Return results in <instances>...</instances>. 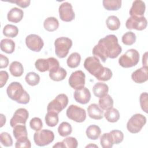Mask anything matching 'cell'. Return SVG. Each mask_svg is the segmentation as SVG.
Returning <instances> with one entry per match:
<instances>
[{
    "mask_svg": "<svg viewBox=\"0 0 148 148\" xmlns=\"http://www.w3.org/2000/svg\"><path fill=\"white\" fill-rule=\"evenodd\" d=\"M122 51V48L118 43V39L114 35H108L101 38L92 49V54L103 62L109 58L117 57Z\"/></svg>",
    "mask_w": 148,
    "mask_h": 148,
    "instance_id": "obj_1",
    "label": "cell"
},
{
    "mask_svg": "<svg viewBox=\"0 0 148 148\" xmlns=\"http://www.w3.org/2000/svg\"><path fill=\"white\" fill-rule=\"evenodd\" d=\"M84 68L97 80L108 81L112 77V71L106 67H103L99 58L95 56L88 57L84 62Z\"/></svg>",
    "mask_w": 148,
    "mask_h": 148,
    "instance_id": "obj_2",
    "label": "cell"
},
{
    "mask_svg": "<svg viewBox=\"0 0 148 148\" xmlns=\"http://www.w3.org/2000/svg\"><path fill=\"white\" fill-rule=\"evenodd\" d=\"M6 92L11 99L16 101L18 103L27 104L29 101V95L24 90L22 85L18 82H12L8 86Z\"/></svg>",
    "mask_w": 148,
    "mask_h": 148,
    "instance_id": "obj_3",
    "label": "cell"
},
{
    "mask_svg": "<svg viewBox=\"0 0 148 148\" xmlns=\"http://www.w3.org/2000/svg\"><path fill=\"white\" fill-rule=\"evenodd\" d=\"M139 61V53L134 49L128 50L119 59V64L123 68H127L135 66Z\"/></svg>",
    "mask_w": 148,
    "mask_h": 148,
    "instance_id": "obj_4",
    "label": "cell"
},
{
    "mask_svg": "<svg viewBox=\"0 0 148 148\" xmlns=\"http://www.w3.org/2000/svg\"><path fill=\"white\" fill-rule=\"evenodd\" d=\"M72 46V41L66 37H60L54 42L55 53L60 58H65L68 54L69 49Z\"/></svg>",
    "mask_w": 148,
    "mask_h": 148,
    "instance_id": "obj_5",
    "label": "cell"
},
{
    "mask_svg": "<svg viewBox=\"0 0 148 148\" xmlns=\"http://www.w3.org/2000/svg\"><path fill=\"white\" fill-rule=\"evenodd\" d=\"M58 61L54 57H49L47 59H38L35 63L36 69L40 72L46 71H53L60 67Z\"/></svg>",
    "mask_w": 148,
    "mask_h": 148,
    "instance_id": "obj_6",
    "label": "cell"
},
{
    "mask_svg": "<svg viewBox=\"0 0 148 148\" xmlns=\"http://www.w3.org/2000/svg\"><path fill=\"white\" fill-rule=\"evenodd\" d=\"M146 123V118L142 114H134L128 121L127 128L132 134H136L140 132L143 127Z\"/></svg>",
    "mask_w": 148,
    "mask_h": 148,
    "instance_id": "obj_7",
    "label": "cell"
},
{
    "mask_svg": "<svg viewBox=\"0 0 148 148\" xmlns=\"http://www.w3.org/2000/svg\"><path fill=\"white\" fill-rule=\"evenodd\" d=\"M54 139L53 131L49 130H40L36 131L34 135L35 143L39 146H45L51 143Z\"/></svg>",
    "mask_w": 148,
    "mask_h": 148,
    "instance_id": "obj_8",
    "label": "cell"
},
{
    "mask_svg": "<svg viewBox=\"0 0 148 148\" xmlns=\"http://www.w3.org/2000/svg\"><path fill=\"white\" fill-rule=\"evenodd\" d=\"M68 103V98L65 94H58L47 105V111L58 114L66 108Z\"/></svg>",
    "mask_w": 148,
    "mask_h": 148,
    "instance_id": "obj_9",
    "label": "cell"
},
{
    "mask_svg": "<svg viewBox=\"0 0 148 148\" xmlns=\"http://www.w3.org/2000/svg\"><path fill=\"white\" fill-rule=\"evenodd\" d=\"M66 114L69 119L77 123H82L86 119V110L75 105H71L68 108Z\"/></svg>",
    "mask_w": 148,
    "mask_h": 148,
    "instance_id": "obj_10",
    "label": "cell"
},
{
    "mask_svg": "<svg viewBox=\"0 0 148 148\" xmlns=\"http://www.w3.org/2000/svg\"><path fill=\"white\" fill-rule=\"evenodd\" d=\"M147 20L144 16H131L127 19L125 23V26L127 29H136L138 31L145 29L147 27Z\"/></svg>",
    "mask_w": 148,
    "mask_h": 148,
    "instance_id": "obj_11",
    "label": "cell"
},
{
    "mask_svg": "<svg viewBox=\"0 0 148 148\" xmlns=\"http://www.w3.org/2000/svg\"><path fill=\"white\" fill-rule=\"evenodd\" d=\"M85 74L82 71H76L71 73L68 80L69 84L73 89H80L85 84Z\"/></svg>",
    "mask_w": 148,
    "mask_h": 148,
    "instance_id": "obj_12",
    "label": "cell"
},
{
    "mask_svg": "<svg viewBox=\"0 0 148 148\" xmlns=\"http://www.w3.org/2000/svg\"><path fill=\"white\" fill-rule=\"evenodd\" d=\"M59 16L61 20L65 22H70L75 17V12L73 10L72 5L67 2H63L59 6Z\"/></svg>",
    "mask_w": 148,
    "mask_h": 148,
    "instance_id": "obj_13",
    "label": "cell"
},
{
    "mask_svg": "<svg viewBox=\"0 0 148 148\" xmlns=\"http://www.w3.org/2000/svg\"><path fill=\"white\" fill-rule=\"evenodd\" d=\"M25 44L29 49L35 52L40 51L44 45L42 39L36 34L28 35L25 38Z\"/></svg>",
    "mask_w": 148,
    "mask_h": 148,
    "instance_id": "obj_14",
    "label": "cell"
},
{
    "mask_svg": "<svg viewBox=\"0 0 148 148\" xmlns=\"http://www.w3.org/2000/svg\"><path fill=\"white\" fill-rule=\"evenodd\" d=\"M29 113L26 109L19 108L17 109L10 120V126L13 128L14 126L18 124L25 125Z\"/></svg>",
    "mask_w": 148,
    "mask_h": 148,
    "instance_id": "obj_15",
    "label": "cell"
},
{
    "mask_svg": "<svg viewBox=\"0 0 148 148\" xmlns=\"http://www.w3.org/2000/svg\"><path fill=\"white\" fill-rule=\"evenodd\" d=\"M73 97L77 102L81 104H86L91 99V93L87 87H83L75 90L73 92Z\"/></svg>",
    "mask_w": 148,
    "mask_h": 148,
    "instance_id": "obj_16",
    "label": "cell"
},
{
    "mask_svg": "<svg viewBox=\"0 0 148 148\" xmlns=\"http://www.w3.org/2000/svg\"><path fill=\"white\" fill-rule=\"evenodd\" d=\"M147 66H143L132 72L131 78L132 80L136 83H143L147 80Z\"/></svg>",
    "mask_w": 148,
    "mask_h": 148,
    "instance_id": "obj_17",
    "label": "cell"
},
{
    "mask_svg": "<svg viewBox=\"0 0 148 148\" xmlns=\"http://www.w3.org/2000/svg\"><path fill=\"white\" fill-rule=\"evenodd\" d=\"M146 10L145 3L140 0H135L133 2L132 6L130 10L131 16L142 17L143 16Z\"/></svg>",
    "mask_w": 148,
    "mask_h": 148,
    "instance_id": "obj_18",
    "label": "cell"
},
{
    "mask_svg": "<svg viewBox=\"0 0 148 148\" xmlns=\"http://www.w3.org/2000/svg\"><path fill=\"white\" fill-rule=\"evenodd\" d=\"M89 117L95 120H101L103 118V112L99 106L96 103H92L87 108Z\"/></svg>",
    "mask_w": 148,
    "mask_h": 148,
    "instance_id": "obj_19",
    "label": "cell"
},
{
    "mask_svg": "<svg viewBox=\"0 0 148 148\" xmlns=\"http://www.w3.org/2000/svg\"><path fill=\"white\" fill-rule=\"evenodd\" d=\"M24 16L23 11L18 8H13L8 13L7 18L8 21L14 23L20 22Z\"/></svg>",
    "mask_w": 148,
    "mask_h": 148,
    "instance_id": "obj_20",
    "label": "cell"
},
{
    "mask_svg": "<svg viewBox=\"0 0 148 148\" xmlns=\"http://www.w3.org/2000/svg\"><path fill=\"white\" fill-rule=\"evenodd\" d=\"M92 91L95 97L100 98L108 94L109 87L106 84L98 82L95 83L93 86Z\"/></svg>",
    "mask_w": 148,
    "mask_h": 148,
    "instance_id": "obj_21",
    "label": "cell"
},
{
    "mask_svg": "<svg viewBox=\"0 0 148 148\" xmlns=\"http://www.w3.org/2000/svg\"><path fill=\"white\" fill-rule=\"evenodd\" d=\"M13 134L16 140H20L28 138L27 131L25 125L18 124L13 127Z\"/></svg>",
    "mask_w": 148,
    "mask_h": 148,
    "instance_id": "obj_22",
    "label": "cell"
},
{
    "mask_svg": "<svg viewBox=\"0 0 148 148\" xmlns=\"http://www.w3.org/2000/svg\"><path fill=\"white\" fill-rule=\"evenodd\" d=\"M1 50L8 54H12L15 49L14 42L10 39H3L0 43Z\"/></svg>",
    "mask_w": 148,
    "mask_h": 148,
    "instance_id": "obj_23",
    "label": "cell"
},
{
    "mask_svg": "<svg viewBox=\"0 0 148 148\" xmlns=\"http://www.w3.org/2000/svg\"><path fill=\"white\" fill-rule=\"evenodd\" d=\"M45 29L49 32H53L57 29L59 27L58 20L54 17H49L46 18L43 23Z\"/></svg>",
    "mask_w": 148,
    "mask_h": 148,
    "instance_id": "obj_24",
    "label": "cell"
},
{
    "mask_svg": "<svg viewBox=\"0 0 148 148\" xmlns=\"http://www.w3.org/2000/svg\"><path fill=\"white\" fill-rule=\"evenodd\" d=\"M67 73L65 69L62 67H59L58 69L49 72L50 78L56 82H60L64 80L66 76Z\"/></svg>",
    "mask_w": 148,
    "mask_h": 148,
    "instance_id": "obj_25",
    "label": "cell"
},
{
    "mask_svg": "<svg viewBox=\"0 0 148 148\" xmlns=\"http://www.w3.org/2000/svg\"><path fill=\"white\" fill-rule=\"evenodd\" d=\"M86 134L88 139L91 140H96L100 136L101 130L98 125L93 124L87 127Z\"/></svg>",
    "mask_w": 148,
    "mask_h": 148,
    "instance_id": "obj_26",
    "label": "cell"
},
{
    "mask_svg": "<svg viewBox=\"0 0 148 148\" xmlns=\"http://www.w3.org/2000/svg\"><path fill=\"white\" fill-rule=\"evenodd\" d=\"M9 71L12 75L14 77L21 76L24 72L23 65L18 61H13L9 66Z\"/></svg>",
    "mask_w": 148,
    "mask_h": 148,
    "instance_id": "obj_27",
    "label": "cell"
},
{
    "mask_svg": "<svg viewBox=\"0 0 148 148\" xmlns=\"http://www.w3.org/2000/svg\"><path fill=\"white\" fill-rule=\"evenodd\" d=\"M99 106L102 109L105 110H109L113 106V100L111 96L109 94L100 98L99 99Z\"/></svg>",
    "mask_w": 148,
    "mask_h": 148,
    "instance_id": "obj_28",
    "label": "cell"
},
{
    "mask_svg": "<svg viewBox=\"0 0 148 148\" xmlns=\"http://www.w3.org/2000/svg\"><path fill=\"white\" fill-rule=\"evenodd\" d=\"M121 0H103V6L107 10H117L121 7Z\"/></svg>",
    "mask_w": 148,
    "mask_h": 148,
    "instance_id": "obj_29",
    "label": "cell"
},
{
    "mask_svg": "<svg viewBox=\"0 0 148 148\" xmlns=\"http://www.w3.org/2000/svg\"><path fill=\"white\" fill-rule=\"evenodd\" d=\"M104 116L108 121L115 123L120 119V113L117 109L112 108L106 111L104 113Z\"/></svg>",
    "mask_w": 148,
    "mask_h": 148,
    "instance_id": "obj_30",
    "label": "cell"
},
{
    "mask_svg": "<svg viewBox=\"0 0 148 148\" xmlns=\"http://www.w3.org/2000/svg\"><path fill=\"white\" fill-rule=\"evenodd\" d=\"M81 61L80 55L76 52L72 53L70 54L66 60V64L68 66L71 68H75L77 67Z\"/></svg>",
    "mask_w": 148,
    "mask_h": 148,
    "instance_id": "obj_31",
    "label": "cell"
},
{
    "mask_svg": "<svg viewBox=\"0 0 148 148\" xmlns=\"http://www.w3.org/2000/svg\"><path fill=\"white\" fill-rule=\"evenodd\" d=\"M106 24L109 29L116 31L120 27V21L116 16H110L106 20Z\"/></svg>",
    "mask_w": 148,
    "mask_h": 148,
    "instance_id": "obj_32",
    "label": "cell"
},
{
    "mask_svg": "<svg viewBox=\"0 0 148 148\" xmlns=\"http://www.w3.org/2000/svg\"><path fill=\"white\" fill-rule=\"evenodd\" d=\"M58 114L54 112H47L45 118L46 124L51 127H55L59 121Z\"/></svg>",
    "mask_w": 148,
    "mask_h": 148,
    "instance_id": "obj_33",
    "label": "cell"
},
{
    "mask_svg": "<svg viewBox=\"0 0 148 148\" xmlns=\"http://www.w3.org/2000/svg\"><path fill=\"white\" fill-rule=\"evenodd\" d=\"M72 128L71 125L68 122H62L58 128V132L59 135L62 137L68 136L72 133Z\"/></svg>",
    "mask_w": 148,
    "mask_h": 148,
    "instance_id": "obj_34",
    "label": "cell"
},
{
    "mask_svg": "<svg viewBox=\"0 0 148 148\" xmlns=\"http://www.w3.org/2000/svg\"><path fill=\"white\" fill-rule=\"evenodd\" d=\"M18 33V28L12 24L6 25L3 29V34L8 38H14Z\"/></svg>",
    "mask_w": 148,
    "mask_h": 148,
    "instance_id": "obj_35",
    "label": "cell"
},
{
    "mask_svg": "<svg viewBox=\"0 0 148 148\" xmlns=\"http://www.w3.org/2000/svg\"><path fill=\"white\" fill-rule=\"evenodd\" d=\"M25 80L29 86H35L39 84L40 82V76L35 72H30L26 75Z\"/></svg>",
    "mask_w": 148,
    "mask_h": 148,
    "instance_id": "obj_36",
    "label": "cell"
},
{
    "mask_svg": "<svg viewBox=\"0 0 148 148\" xmlns=\"http://www.w3.org/2000/svg\"><path fill=\"white\" fill-rule=\"evenodd\" d=\"M109 133L110 137L113 144H119L124 139V134L122 131L117 130L111 131Z\"/></svg>",
    "mask_w": 148,
    "mask_h": 148,
    "instance_id": "obj_37",
    "label": "cell"
},
{
    "mask_svg": "<svg viewBox=\"0 0 148 148\" xmlns=\"http://www.w3.org/2000/svg\"><path fill=\"white\" fill-rule=\"evenodd\" d=\"M136 39V35L131 31L127 32L122 36L123 43L127 46H131L133 45L135 42Z\"/></svg>",
    "mask_w": 148,
    "mask_h": 148,
    "instance_id": "obj_38",
    "label": "cell"
},
{
    "mask_svg": "<svg viewBox=\"0 0 148 148\" xmlns=\"http://www.w3.org/2000/svg\"><path fill=\"white\" fill-rule=\"evenodd\" d=\"M0 140L2 145L5 147H10L13 145V140L11 135L6 132H2L0 135Z\"/></svg>",
    "mask_w": 148,
    "mask_h": 148,
    "instance_id": "obj_39",
    "label": "cell"
},
{
    "mask_svg": "<svg viewBox=\"0 0 148 148\" xmlns=\"http://www.w3.org/2000/svg\"><path fill=\"white\" fill-rule=\"evenodd\" d=\"M100 143L103 148H111L113 145L111 140L109 133H104L101 136Z\"/></svg>",
    "mask_w": 148,
    "mask_h": 148,
    "instance_id": "obj_40",
    "label": "cell"
},
{
    "mask_svg": "<svg viewBox=\"0 0 148 148\" xmlns=\"http://www.w3.org/2000/svg\"><path fill=\"white\" fill-rule=\"evenodd\" d=\"M62 143L64 147L68 148H76L78 146V142L77 139L73 137H67L65 138Z\"/></svg>",
    "mask_w": 148,
    "mask_h": 148,
    "instance_id": "obj_41",
    "label": "cell"
},
{
    "mask_svg": "<svg viewBox=\"0 0 148 148\" xmlns=\"http://www.w3.org/2000/svg\"><path fill=\"white\" fill-rule=\"evenodd\" d=\"M29 125L31 129L34 131H38L42 129L43 127V123L40 118L34 117L30 120Z\"/></svg>",
    "mask_w": 148,
    "mask_h": 148,
    "instance_id": "obj_42",
    "label": "cell"
},
{
    "mask_svg": "<svg viewBox=\"0 0 148 148\" xmlns=\"http://www.w3.org/2000/svg\"><path fill=\"white\" fill-rule=\"evenodd\" d=\"M139 101L142 109L147 113L148 111V95L147 92H143L140 94Z\"/></svg>",
    "mask_w": 148,
    "mask_h": 148,
    "instance_id": "obj_43",
    "label": "cell"
},
{
    "mask_svg": "<svg viewBox=\"0 0 148 148\" xmlns=\"http://www.w3.org/2000/svg\"><path fill=\"white\" fill-rule=\"evenodd\" d=\"M31 147V144L30 140L28 139V138L17 140L15 143V147H26V148H30Z\"/></svg>",
    "mask_w": 148,
    "mask_h": 148,
    "instance_id": "obj_44",
    "label": "cell"
},
{
    "mask_svg": "<svg viewBox=\"0 0 148 148\" xmlns=\"http://www.w3.org/2000/svg\"><path fill=\"white\" fill-rule=\"evenodd\" d=\"M9 78V75L6 71H0V84L1 87H3L6 83Z\"/></svg>",
    "mask_w": 148,
    "mask_h": 148,
    "instance_id": "obj_45",
    "label": "cell"
},
{
    "mask_svg": "<svg viewBox=\"0 0 148 148\" xmlns=\"http://www.w3.org/2000/svg\"><path fill=\"white\" fill-rule=\"evenodd\" d=\"M10 2L14 3L18 6L22 8H25L28 6H29L31 1L29 0H16L14 1H10Z\"/></svg>",
    "mask_w": 148,
    "mask_h": 148,
    "instance_id": "obj_46",
    "label": "cell"
},
{
    "mask_svg": "<svg viewBox=\"0 0 148 148\" xmlns=\"http://www.w3.org/2000/svg\"><path fill=\"white\" fill-rule=\"evenodd\" d=\"M9 64V60L8 57L3 56V54H0V68H5L8 66Z\"/></svg>",
    "mask_w": 148,
    "mask_h": 148,
    "instance_id": "obj_47",
    "label": "cell"
},
{
    "mask_svg": "<svg viewBox=\"0 0 148 148\" xmlns=\"http://www.w3.org/2000/svg\"><path fill=\"white\" fill-rule=\"evenodd\" d=\"M1 127H2L6 123V117L3 114H1Z\"/></svg>",
    "mask_w": 148,
    "mask_h": 148,
    "instance_id": "obj_48",
    "label": "cell"
},
{
    "mask_svg": "<svg viewBox=\"0 0 148 148\" xmlns=\"http://www.w3.org/2000/svg\"><path fill=\"white\" fill-rule=\"evenodd\" d=\"M147 52L145 53V54L143 56V59H142V63L143 66H147Z\"/></svg>",
    "mask_w": 148,
    "mask_h": 148,
    "instance_id": "obj_49",
    "label": "cell"
},
{
    "mask_svg": "<svg viewBox=\"0 0 148 148\" xmlns=\"http://www.w3.org/2000/svg\"><path fill=\"white\" fill-rule=\"evenodd\" d=\"M53 147H58V148H60V147H64L63 145H62V142H57V143L56 144H55Z\"/></svg>",
    "mask_w": 148,
    "mask_h": 148,
    "instance_id": "obj_50",
    "label": "cell"
}]
</instances>
